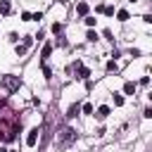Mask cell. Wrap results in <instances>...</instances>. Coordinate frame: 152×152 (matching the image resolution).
Wrapping results in <instances>:
<instances>
[{"instance_id":"cell-14","label":"cell","mask_w":152,"mask_h":152,"mask_svg":"<svg viewBox=\"0 0 152 152\" xmlns=\"http://www.w3.org/2000/svg\"><path fill=\"white\" fill-rule=\"evenodd\" d=\"M81 112H83V114H93V104H88V102H86V104L81 107Z\"/></svg>"},{"instance_id":"cell-21","label":"cell","mask_w":152,"mask_h":152,"mask_svg":"<svg viewBox=\"0 0 152 152\" xmlns=\"http://www.w3.org/2000/svg\"><path fill=\"white\" fill-rule=\"evenodd\" d=\"M31 19H33V21H40V19H43V14H40V12H36V14H31Z\"/></svg>"},{"instance_id":"cell-15","label":"cell","mask_w":152,"mask_h":152,"mask_svg":"<svg viewBox=\"0 0 152 152\" xmlns=\"http://www.w3.org/2000/svg\"><path fill=\"white\" fill-rule=\"evenodd\" d=\"M86 38L93 43V40H97V33H95V31H88V33H86Z\"/></svg>"},{"instance_id":"cell-6","label":"cell","mask_w":152,"mask_h":152,"mask_svg":"<svg viewBox=\"0 0 152 152\" xmlns=\"http://www.w3.org/2000/svg\"><path fill=\"white\" fill-rule=\"evenodd\" d=\"M10 12H12L10 0H0V14H10Z\"/></svg>"},{"instance_id":"cell-2","label":"cell","mask_w":152,"mask_h":152,"mask_svg":"<svg viewBox=\"0 0 152 152\" xmlns=\"http://www.w3.org/2000/svg\"><path fill=\"white\" fill-rule=\"evenodd\" d=\"M38 133H40L38 128H31V131H28V135H26V145H28V147H33V145L38 142Z\"/></svg>"},{"instance_id":"cell-13","label":"cell","mask_w":152,"mask_h":152,"mask_svg":"<svg viewBox=\"0 0 152 152\" xmlns=\"http://www.w3.org/2000/svg\"><path fill=\"white\" fill-rule=\"evenodd\" d=\"M114 104L121 107V104H124V95H116V93H114Z\"/></svg>"},{"instance_id":"cell-7","label":"cell","mask_w":152,"mask_h":152,"mask_svg":"<svg viewBox=\"0 0 152 152\" xmlns=\"http://www.w3.org/2000/svg\"><path fill=\"white\" fill-rule=\"evenodd\" d=\"M124 93H126V95H135V83L126 81V83H124Z\"/></svg>"},{"instance_id":"cell-18","label":"cell","mask_w":152,"mask_h":152,"mask_svg":"<svg viewBox=\"0 0 152 152\" xmlns=\"http://www.w3.org/2000/svg\"><path fill=\"white\" fill-rule=\"evenodd\" d=\"M43 74H45V78H50V76H52V71H50V66H48V64H43Z\"/></svg>"},{"instance_id":"cell-17","label":"cell","mask_w":152,"mask_h":152,"mask_svg":"<svg viewBox=\"0 0 152 152\" xmlns=\"http://www.w3.org/2000/svg\"><path fill=\"white\" fill-rule=\"evenodd\" d=\"M62 28H64L62 24H52V33H62Z\"/></svg>"},{"instance_id":"cell-23","label":"cell","mask_w":152,"mask_h":152,"mask_svg":"<svg viewBox=\"0 0 152 152\" xmlns=\"http://www.w3.org/2000/svg\"><path fill=\"white\" fill-rule=\"evenodd\" d=\"M7 152H14V150H7Z\"/></svg>"},{"instance_id":"cell-4","label":"cell","mask_w":152,"mask_h":152,"mask_svg":"<svg viewBox=\"0 0 152 152\" xmlns=\"http://www.w3.org/2000/svg\"><path fill=\"white\" fill-rule=\"evenodd\" d=\"M95 116H97L100 121H102V119H107V116H109V107H107V104H102V107H97V114H95Z\"/></svg>"},{"instance_id":"cell-5","label":"cell","mask_w":152,"mask_h":152,"mask_svg":"<svg viewBox=\"0 0 152 152\" xmlns=\"http://www.w3.org/2000/svg\"><path fill=\"white\" fill-rule=\"evenodd\" d=\"M88 10H90L88 2H78V5H76V12H78L81 17H88Z\"/></svg>"},{"instance_id":"cell-22","label":"cell","mask_w":152,"mask_h":152,"mask_svg":"<svg viewBox=\"0 0 152 152\" xmlns=\"http://www.w3.org/2000/svg\"><path fill=\"white\" fill-rule=\"evenodd\" d=\"M142 116H145V119H152V109H150V107H147V109H145V112H142Z\"/></svg>"},{"instance_id":"cell-1","label":"cell","mask_w":152,"mask_h":152,"mask_svg":"<svg viewBox=\"0 0 152 152\" xmlns=\"http://www.w3.org/2000/svg\"><path fill=\"white\" fill-rule=\"evenodd\" d=\"M2 86H5L10 93H14V90H19L21 81H19V76H14V74H7V76H2Z\"/></svg>"},{"instance_id":"cell-20","label":"cell","mask_w":152,"mask_h":152,"mask_svg":"<svg viewBox=\"0 0 152 152\" xmlns=\"http://www.w3.org/2000/svg\"><path fill=\"white\" fill-rule=\"evenodd\" d=\"M95 21H97L95 17H86V24H88V26H95Z\"/></svg>"},{"instance_id":"cell-11","label":"cell","mask_w":152,"mask_h":152,"mask_svg":"<svg viewBox=\"0 0 152 152\" xmlns=\"http://www.w3.org/2000/svg\"><path fill=\"white\" fill-rule=\"evenodd\" d=\"M116 19H119V21H128V12H126V10H119V12H116Z\"/></svg>"},{"instance_id":"cell-19","label":"cell","mask_w":152,"mask_h":152,"mask_svg":"<svg viewBox=\"0 0 152 152\" xmlns=\"http://www.w3.org/2000/svg\"><path fill=\"white\" fill-rule=\"evenodd\" d=\"M102 12H104V14H107V17H114V7H104V10H102Z\"/></svg>"},{"instance_id":"cell-8","label":"cell","mask_w":152,"mask_h":152,"mask_svg":"<svg viewBox=\"0 0 152 152\" xmlns=\"http://www.w3.org/2000/svg\"><path fill=\"white\" fill-rule=\"evenodd\" d=\"M76 69H78V78H88V76H90V69H88V66L81 64V66H76Z\"/></svg>"},{"instance_id":"cell-12","label":"cell","mask_w":152,"mask_h":152,"mask_svg":"<svg viewBox=\"0 0 152 152\" xmlns=\"http://www.w3.org/2000/svg\"><path fill=\"white\" fill-rule=\"evenodd\" d=\"M26 50H28V45H24V43L17 45V55H26Z\"/></svg>"},{"instance_id":"cell-3","label":"cell","mask_w":152,"mask_h":152,"mask_svg":"<svg viewBox=\"0 0 152 152\" xmlns=\"http://www.w3.org/2000/svg\"><path fill=\"white\" fill-rule=\"evenodd\" d=\"M74 138H76V133H74L71 128H64V131L59 133V140H62V142H66V140H74Z\"/></svg>"},{"instance_id":"cell-10","label":"cell","mask_w":152,"mask_h":152,"mask_svg":"<svg viewBox=\"0 0 152 152\" xmlns=\"http://www.w3.org/2000/svg\"><path fill=\"white\" fill-rule=\"evenodd\" d=\"M78 112H81V107H78V104H71V107H69V112H66V116H69V119H74Z\"/></svg>"},{"instance_id":"cell-16","label":"cell","mask_w":152,"mask_h":152,"mask_svg":"<svg viewBox=\"0 0 152 152\" xmlns=\"http://www.w3.org/2000/svg\"><path fill=\"white\" fill-rule=\"evenodd\" d=\"M116 69H119V66H116V62H114V59H112V62H107V71H116Z\"/></svg>"},{"instance_id":"cell-9","label":"cell","mask_w":152,"mask_h":152,"mask_svg":"<svg viewBox=\"0 0 152 152\" xmlns=\"http://www.w3.org/2000/svg\"><path fill=\"white\" fill-rule=\"evenodd\" d=\"M50 52H52V45H50V43H48V45H43V52H40V57H43V62H45V59L50 57Z\"/></svg>"}]
</instances>
